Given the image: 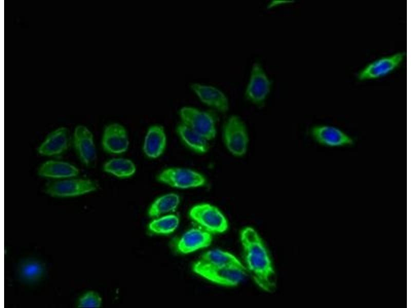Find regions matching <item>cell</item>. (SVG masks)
<instances>
[{
    "instance_id": "obj_1",
    "label": "cell",
    "mask_w": 411,
    "mask_h": 308,
    "mask_svg": "<svg viewBox=\"0 0 411 308\" xmlns=\"http://www.w3.org/2000/svg\"><path fill=\"white\" fill-rule=\"evenodd\" d=\"M240 240L246 268L254 282L264 291L273 292L276 287V275L261 237L254 228L247 226L240 232Z\"/></svg>"
},
{
    "instance_id": "obj_20",
    "label": "cell",
    "mask_w": 411,
    "mask_h": 308,
    "mask_svg": "<svg viewBox=\"0 0 411 308\" xmlns=\"http://www.w3.org/2000/svg\"><path fill=\"white\" fill-rule=\"evenodd\" d=\"M177 131L184 143L195 151L204 153L208 150V140L184 124H179Z\"/></svg>"
},
{
    "instance_id": "obj_5",
    "label": "cell",
    "mask_w": 411,
    "mask_h": 308,
    "mask_svg": "<svg viewBox=\"0 0 411 308\" xmlns=\"http://www.w3.org/2000/svg\"><path fill=\"white\" fill-rule=\"evenodd\" d=\"M308 134L320 145L327 147H350L355 145L357 138L342 129L328 124H316L311 126Z\"/></svg>"
},
{
    "instance_id": "obj_9",
    "label": "cell",
    "mask_w": 411,
    "mask_h": 308,
    "mask_svg": "<svg viewBox=\"0 0 411 308\" xmlns=\"http://www.w3.org/2000/svg\"><path fill=\"white\" fill-rule=\"evenodd\" d=\"M157 180L180 188L196 187L206 183V178L200 174L190 169L178 168L164 170L158 175Z\"/></svg>"
},
{
    "instance_id": "obj_16",
    "label": "cell",
    "mask_w": 411,
    "mask_h": 308,
    "mask_svg": "<svg viewBox=\"0 0 411 308\" xmlns=\"http://www.w3.org/2000/svg\"><path fill=\"white\" fill-rule=\"evenodd\" d=\"M166 145V136L163 128L159 125L151 127L146 135L143 150L146 156L152 158L160 156Z\"/></svg>"
},
{
    "instance_id": "obj_6",
    "label": "cell",
    "mask_w": 411,
    "mask_h": 308,
    "mask_svg": "<svg viewBox=\"0 0 411 308\" xmlns=\"http://www.w3.org/2000/svg\"><path fill=\"white\" fill-rule=\"evenodd\" d=\"M223 138L227 149L233 155L241 157L245 154L248 136L245 124L238 116H231L225 122Z\"/></svg>"
},
{
    "instance_id": "obj_14",
    "label": "cell",
    "mask_w": 411,
    "mask_h": 308,
    "mask_svg": "<svg viewBox=\"0 0 411 308\" xmlns=\"http://www.w3.org/2000/svg\"><path fill=\"white\" fill-rule=\"evenodd\" d=\"M102 143L104 150L109 153L118 154L124 152L129 144L125 129L117 123L108 125L104 130Z\"/></svg>"
},
{
    "instance_id": "obj_24",
    "label": "cell",
    "mask_w": 411,
    "mask_h": 308,
    "mask_svg": "<svg viewBox=\"0 0 411 308\" xmlns=\"http://www.w3.org/2000/svg\"><path fill=\"white\" fill-rule=\"evenodd\" d=\"M102 298L96 292L89 291L83 295L79 300V307H99L102 304Z\"/></svg>"
},
{
    "instance_id": "obj_4",
    "label": "cell",
    "mask_w": 411,
    "mask_h": 308,
    "mask_svg": "<svg viewBox=\"0 0 411 308\" xmlns=\"http://www.w3.org/2000/svg\"><path fill=\"white\" fill-rule=\"evenodd\" d=\"M179 115L182 123L198 133L207 140L214 138L217 116L213 111H202L186 106L180 109Z\"/></svg>"
},
{
    "instance_id": "obj_17",
    "label": "cell",
    "mask_w": 411,
    "mask_h": 308,
    "mask_svg": "<svg viewBox=\"0 0 411 308\" xmlns=\"http://www.w3.org/2000/svg\"><path fill=\"white\" fill-rule=\"evenodd\" d=\"M79 174L74 166L65 162L50 160L43 163L38 170L41 177L63 178L75 177Z\"/></svg>"
},
{
    "instance_id": "obj_19",
    "label": "cell",
    "mask_w": 411,
    "mask_h": 308,
    "mask_svg": "<svg viewBox=\"0 0 411 308\" xmlns=\"http://www.w3.org/2000/svg\"><path fill=\"white\" fill-rule=\"evenodd\" d=\"M45 272L44 265L39 261L33 259H25L20 262L18 273L21 279L27 283L38 281Z\"/></svg>"
},
{
    "instance_id": "obj_12",
    "label": "cell",
    "mask_w": 411,
    "mask_h": 308,
    "mask_svg": "<svg viewBox=\"0 0 411 308\" xmlns=\"http://www.w3.org/2000/svg\"><path fill=\"white\" fill-rule=\"evenodd\" d=\"M212 234L200 227L192 228L179 238L176 249L179 253L187 254L208 247L212 242Z\"/></svg>"
},
{
    "instance_id": "obj_7",
    "label": "cell",
    "mask_w": 411,
    "mask_h": 308,
    "mask_svg": "<svg viewBox=\"0 0 411 308\" xmlns=\"http://www.w3.org/2000/svg\"><path fill=\"white\" fill-rule=\"evenodd\" d=\"M272 86L270 80L262 65L255 62L252 66L249 82L246 88V99L258 106H263Z\"/></svg>"
},
{
    "instance_id": "obj_8",
    "label": "cell",
    "mask_w": 411,
    "mask_h": 308,
    "mask_svg": "<svg viewBox=\"0 0 411 308\" xmlns=\"http://www.w3.org/2000/svg\"><path fill=\"white\" fill-rule=\"evenodd\" d=\"M98 184L89 179H69L48 182L44 191L53 197L76 196L96 190Z\"/></svg>"
},
{
    "instance_id": "obj_23",
    "label": "cell",
    "mask_w": 411,
    "mask_h": 308,
    "mask_svg": "<svg viewBox=\"0 0 411 308\" xmlns=\"http://www.w3.org/2000/svg\"><path fill=\"white\" fill-rule=\"evenodd\" d=\"M179 223L178 217L174 215H167L155 219L148 225L149 230L153 233L167 235L174 232Z\"/></svg>"
},
{
    "instance_id": "obj_18",
    "label": "cell",
    "mask_w": 411,
    "mask_h": 308,
    "mask_svg": "<svg viewBox=\"0 0 411 308\" xmlns=\"http://www.w3.org/2000/svg\"><path fill=\"white\" fill-rule=\"evenodd\" d=\"M198 261L213 266H234L246 268L234 255L219 249H211L205 252L200 256Z\"/></svg>"
},
{
    "instance_id": "obj_2",
    "label": "cell",
    "mask_w": 411,
    "mask_h": 308,
    "mask_svg": "<svg viewBox=\"0 0 411 308\" xmlns=\"http://www.w3.org/2000/svg\"><path fill=\"white\" fill-rule=\"evenodd\" d=\"M193 270L203 278L225 286L237 285L246 275V268L234 266H213L198 261L193 264Z\"/></svg>"
},
{
    "instance_id": "obj_15",
    "label": "cell",
    "mask_w": 411,
    "mask_h": 308,
    "mask_svg": "<svg viewBox=\"0 0 411 308\" xmlns=\"http://www.w3.org/2000/svg\"><path fill=\"white\" fill-rule=\"evenodd\" d=\"M68 129L59 128L50 133L39 148V152L45 156H55L64 152L70 145Z\"/></svg>"
},
{
    "instance_id": "obj_22",
    "label": "cell",
    "mask_w": 411,
    "mask_h": 308,
    "mask_svg": "<svg viewBox=\"0 0 411 308\" xmlns=\"http://www.w3.org/2000/svg\"><path fill=\"white\" fill-rule=\"evenodd\" d=\"M104 170L118 177L127 178L135 172L136 167L129 160L122 158L113 159L104 164Z\"/></svg>"
},
{
    "instance_id": "obj_13",
    "label": "cell",
    "mask_w": 411,
    "mask_h": 308,
    "mask_svg": "<svg viewBox=\"0 0 411 308\" xmlns=\"http://www.w3.org/2000/svg\"><path fill=\"white\" fill-rule=\"evenodd\" d=\"M190 87L203 104L222 113L229 110L228 99L218 88L198 83H191Z\"/></svg>"
},
{
    "instance_id": "obj_21",
    "label": "cell",
    "mask_w": 411,
    "mask_h": 308,
    "mask_svg": "<svg viewBox=\"0 0 411 308\" xmlns=\"http://www.w3.org/2000/svg\"><path fill=\"white\" fill-rule=\"evenodd\" d=\"M180 202L179 197L175 194H169L157 199L150 206L148 214L151 217H157L174 211Z\"/></svg>"
},
{
    "instance_id": "obj_3",
    "label": "cell",
    "mask_w": 411,
    "mask_h": 308,
    "mask_svg": "<svg viewBox=\"0 0 411 308\" xmlns=\"http://www.w3.org/2000/svg\"><path fill=\"white\" fill-rule=\"evenodd\" d=\"M190 218L199 227L213 234H221L228 228V222L216 206L208 203L197 204L189 211Z\"/></svg>"
},
{
    "instance_id": "obj_11",
    "label": "cell",
    "mask_w": 411,
    "mask_h": 308,
    "mask_svg": "<svg viewBox=\"0 0 411 308\" xmlns=\"http://www.w3.org/2000/svg\"><path fill=\"white\" fill-rule=\"evenodd\" d=\"M73 144L81 161L88 167L95 166L97 161L96 147L93 136L87 128L83 125H79L76 128Z\"/></svg>"
},
{
    "instance_id": "obj_10",
    "label": "cell",
    "mask_w": 411,
    "mask_h": 308,
    "mask_svg": "<svg viewBox=\"0 0 411 308\" xmlns=\"http://www.w3.org/2000/svg\"><path fill=\"white\" fill-rule=\"evenodd\" d=\"M405 54V52H400L370 63L359 72L358 80L363 81L376 79L390 73L400 66Z\"/></svg>"
}]
</instances>
